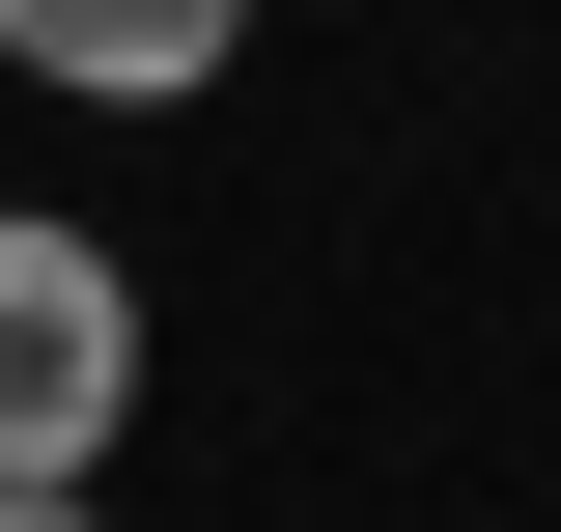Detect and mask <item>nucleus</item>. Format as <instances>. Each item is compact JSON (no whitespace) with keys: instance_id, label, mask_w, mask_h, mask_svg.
Listing matches in <instances>:
<instances>
[{"instance_id":"obj_2","label":"nucleus","mask_w":561,"mask_h":532,"mask_svg":"<svg viewBox=\"0 0 561 532\" xmlns=\"http://www.w3.org/2000/svg\"><path fill=\"white\" fill-rule=\"evenodd\" d=\"M0 84H57V113H197V84H253V0H0Z\"/></svg>"},{"instance_id":"obj_1","label":"nucleus","mask_w":561,"mask_h":532,"mask_svg":"<svg viewBox=\"0 0 561 532\" xmlns=\"http://www.w3.org/2000/svg\"><path fill=\"white\" fill-rule=\"evenodd\" d=\"M140 393H169V309L84 197H0V476H113Z\"/></svg>"},{"instance_id":"obj_3","label":"nucleus","mask_w":561,"mask_h":532,"mask_svg":"<svg viewBox=\"0 0 561 532\" xmlns=\"http://www.w3.org/2000/svg\"><path fill=\"white\" fill-rule=\"evenodd\" d=\"M0 532H113V476H0Z\"/></svg>"}]
</instances>
